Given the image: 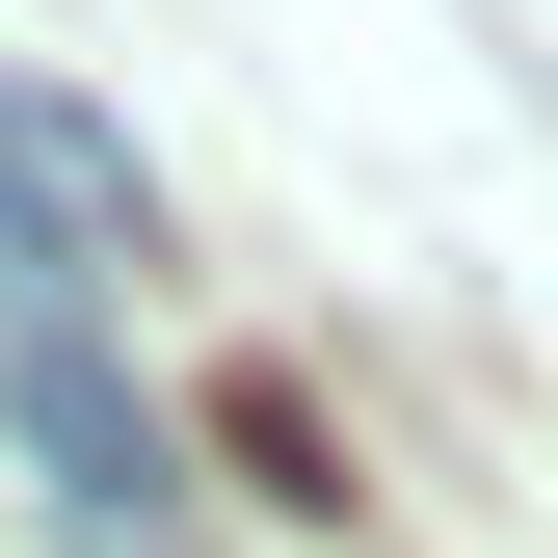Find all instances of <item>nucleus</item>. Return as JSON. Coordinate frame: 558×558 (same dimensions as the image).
Listing matches in <instances>:
<instances>
[{
	"label": "nucleus",
	"instance_id": "obj_1",
	"mask_svg": "<svg viewBox=\"0 0 558 558\" xmlns=\"http://www.w3.org/2000/svg\"><path fill=\"white\" fill-rule=\"evenodd\" d=\"M0 452L53 478V532H107V558H160L186 532V478H160V426H133V373H107V319L81 293H0Z\"/></svg>",
	"mask_w": 558,
	"mask_h": 558
}]
</instances>
